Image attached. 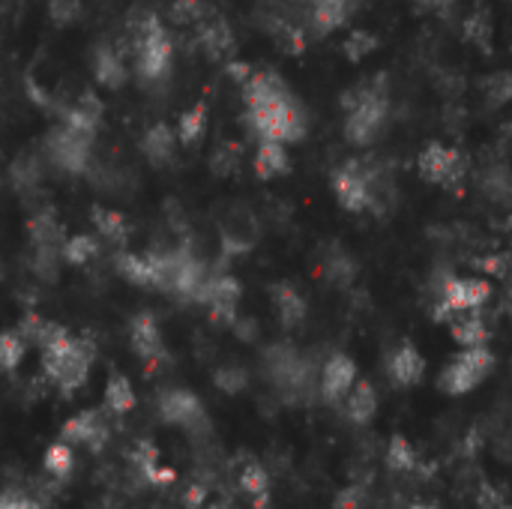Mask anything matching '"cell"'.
Returning a JSON list of instances; mask_svg holds the SVG:
<instances>
[{
    "mask_svg": "<svg viewBox=\"0 0 512 509\" xmlns=\"http://www.w3.org/2000/svg\"><path fill=\"white\" fill-rule=\"evenodd\" d=\"M411 509H438V507H432V504H414Z\"/></svg>",
    "mask_w": 512,
    "mask_h": 509,
    "instance_id": "44",
    "label": "cell"
},
{
    "mask_svg": "<svg viewBox=\"0 0 512 509\" xmlns=\"http://www.w3.org/2000/svg\"><path fill=\"white\" fill-rule=\"evenodd\" d=\"M105 408L111 414H126L135 408V390L123 375H111L105 384Z\"/></svg>",
    "mask_w": 512,
    "mask_h": 509,
    "instance_id": "28",
    "label": "cell"
},
{
    "mask_svg": "<svg viewBox=\"0 0 512 509\" xmlns=\"http://www.w3.org/2000/svg\"><path fill=\"white\" fill-rule=\"evenodd\" d=\"M0 509H39L30 498H21V495H6L0 498Z\"/></svg>",
    "mask_w": 512,
    "mask_h": 509,
    "instance_id": "41",
    "label": "cell"
},
{
    "mask_svg": "<svg viewBox=\"0 0 512 509\" xmlns=\"http://www.w3.org/2000/svg\"><path fill=\"white\" fill-rule=\"evenodd\" d=\"M333 192L348 213H369L378 201V171L363 159H348L333 171Z\"/></svg>",
    "mask_w": 512,
    "mask_h": 509,
    "instance_id": "5",
    "label": "cell"
},
{
    "mask_svg": "<svg viewBox=\"0 0 512 509\" xmlns=\"http://www.w3.org/2000/svg\"><path fill=\"white\" fill-rule=\"evenodd\" d=\"M303 6V18L306 27L315 30L318 36L333 33L336 27H342L351 12H354V0H297Z\"/></svg>",
    "mask_w": 512,
    "mask_h": 509,
    "instance_id": "12",
    "label": "cell"
},
{
    "mask_svg": "<svg viewBox=\"0 0 512 509\" xmlns=\"http://www.w3.org/2000/svg\"><path fill=\"white\" fill-rule=\"evenodd\" d=\"M63 123L78 129V132H87V135H96L99 123H102V102L90 93H84L81 99H75L69 108H63Z\"/></svg>",
    "mask_w": 512,
    "mask_h": 509,
    "instance_id": "20",
    "label": "cell"
},
{
    "mask_svg": "<svg viewBox=\"0 0 512 509\" xmlns=\"http://www.w3.org/2000/svg\"><path fill=\"white\" fill-rule=\"evenodd\" d=\"M24 357V339L18 333H3L0 336V369H15Z\"/></svg>",
    "mask_w": 512,
    "mask_h": 509,
    "instance_id": "36",
    "label": "cell"
},
{
    "mask_svg": "<svg viewBox=\"0 0 512 509\" xmlns=\"http://www.w3.org/2000/svg\"><path fill=\"white\" fill-rule=\"evenodd\" d=\"M93 225H96V231H99L108 243H114V246H123V243L129 240V222H126L120 213H114V210L96 207V210H93Z\"/></svg>",
    "mask_w": 512,
    "mask_h": 509,
    "instance_id": "27",
    "label": "cell"
},
{
    "mask_svg": "<svg viewBox=\"0 0 512 509\" xmlns=\"http://www.w3.org/2000/svg\"><path fill=\"white\" fill-rule=\"evenodd\" d=\"M27 234H30V243H33V246H54V249H63V240H66L60 222H57L51 213L33 216L30 225H27Z\"/></svg>",
    "mask_w": 512,
    "mask_h": 509,
    "instance_id": "26",
    "label": "cell"
},
{
    "mask_svg": "<svg viewBox=\"0 0 512 509\" xmlns=\"http://www.w3.org/2000/svg\"><path fill=\"white\" fill-rule=\"evenodd\" d=\"M357 384V366L348 354H333L324 369H321V378H318V387H321V396L327 402H342L348 396V390Z\"/></svg>",
    "mask_w": 512,
    "mask_h": 509,
    "instance_id": "13",
    "label": "cell"
},
{
    "mask_svg": "<svg viewBox=\"0 0 512 509\" xmlns=\"http://www.w3.org/2000/svg\"><path fill=\"white\" fill-rule=\"evenodd\" d=\"M291 168V159H288V150L285 144L279 141H261L258 144V153H255V174L261 180H276L282 174H288Z\"/></svg>",
    "mask_w": 512,
    "mask_h": 509,
    "instance_id": "21",
    "label": "cell"
},
{
    "mask_svg": "<svg viewBox=\"0 0 512 509\" xmlns=\"http://www.w3.org/2000/svg\"><path fill=\"white\" fill-rule=\"evenodd\" d=\"M492 297V285L486 279L477 276H453L441 285L438 294V306H435V318H456L465 312H480Z\"/></svg>",
    "mask_w": 512,
    "mask_h": 509,
    "instance_id": "7",
    "label": "cell"
},
{
    "mask_svg": "<svg viewBox=\"0 0 512 509\" xmlns=\"http://www.w3.org/2000/svg\"><path fill=\"white\" fill-rule=\"evenodd\" d=\"M216 384H219V390H225V393H240V390L246 387V372L237 369V366H225V369L216 372Z\"/></svg>",
    "mask_w": 512,
    "mask_h": 509,
    "instance_id": "38",
    "label": "cell"
},
{
    "mask_svg": "<svg viewBox=\"0 0 512 509\" xmlns=\"http://www.w3.org/2000/svg\"><path fill=\"white\" fill-rule=\"evenodd\" d=\"M495 369V354L480 345V348H462L450 363L447 369L441 372L438 378V387L447 393V396H465L471 390H477Z\"/></svg>",
    "mask_w": 512,
    "mask_h": 509,
    "instance_id": "6",
    "label": "cell"
},
{
    "mask_svg": "<svg viewBox=\"0 0 512 509\" xmlns=\"http://www.w3.org/2000/svg\"><path fill=\"white\" fill-rule=\"evenodd\" d=\"M90 345L81 339H72L69 333L60 336L57 342H51L48 348H42V366L45 375L51 378V384H57L63 393H75L84 381H87V369H90Z\"/></svg>",
    "mask_w": 512,
    "mask_h": 509,
    "instance_id": "3",
    "label": "cell"
},
{
    "mask_svg": "<svg viewBox=\"0 0 512 509\" xmlns=\"http://www.w3.org/2000/svg\"><path fill=\"white\" fill-rule=\"evenodd\" d=\"M420 3H435V0H420Z\"/></svg>",
    "mask_w": 512,
    "mask_h": 509,
    "instance_id": "45",
    "label": "cell"
},
{
    "mask_svg": "<svg viewBox=\"0 0 512 509\" xmlns=\"http://www.w3.org/2000/svg\"><path fill=\"white\" fill-rule=\"evenodd\" d=\"M342 402H345V414L360 426L369 423L375 417V411H378V393H375V387L369 381H357Z\"/></svg>",
    "mask_w": 512,
    "mask_h": 509,
    "instance_id": "23",
    "label": "cell"
},
{
    "mask_svg": "<svg viewBox=\"0 0 512 509\" xmlns=\"http://www.w3.org/2000/svg\"><path fill=\"white\" fill-rule=\"evenodd\" d=\"M60 252H63V261H69V264H75V267H87L90 261H96L99 246H96V240H93V237L78 234V237H66Z\"/></svg>",
    "mask_w": 512,
    "mask_h": 509,
    "instance_id": "30",
    "label": "cell"
},
{
    "mask_svg": "<svg viewBox=\"0 0 512 509\" xmlns=\"http://www.w3.org/2000/svg\"><path fill=\"white\" fill-rule=\"evenodd\" d=\"M387 465H390V471H396V474H411V471L417 468V453H414V447H411L405 438H393V441H390V450H387Z\"/></svg>",
    "mask_w": 512,
    "mask_h": 509,
    "instance_id": "32",
    "label": "cell"
},
{
    "mask_svg": "<svg viewBox=\"0 0 512 509\" xmlns=\"http://www.w3.org/2000/svg\"><path fill=\"white\" fill-rule=\"evenodd\" d=\"M129 342H132V351L147 360V363H156L165 357V345H162V333L153 321V315H138L129 327Z\"/></svg>",
    "mask_w": 512,
    "mask_h": 509,
    "instance_id": "17",
    "label": "cell"
},
{
    "mask_svg": "<svg viewBox=\"0 0 512 509\" xmlns=\"http://www.w3.org/2000/svg\"><path fill=\"white\" fill-rule=\"evenodd\" d=\"M273 306H276V315H279V321L285 327H297V324L306 321V300L291 285H276L273 288Z\"/></svg>",
    "mask_w": 512,
    "mask_h": 509,
    "instance_id": "24",
    "label": "cell"
},
{
    "mask_svg": "<svg viewBox=\"0 0 512 509\" xmlns=\"http://www.w3.org/2000/svg\"><path fill=\"white\" fill-rule=\"evenodd\" d=\"M9 180H12L15 192H21V195L36 192V186L42 183V165H39V159L30 156V153L18 156L12 162V168H9Z\"/></svg>",
    "mask_w": 512,
    "mask_h": 509,
    "instance_id": "25",
    "label": "cell"
},
{
    "mask_svg": "<svg viewBox=\"0 0 512 509\" xmlns=\"http://www.w3.org/2000/svg\"><path fill=\"white\" fill-rule=\"evenodd\" d=\"M132 48H135V69L144 81H165L171 75L174 48H171V39L156 15H144L135 24Z\"/></svg>",
    "mask_w": 512,
    "mask_h": 509,
    "instance_id": "4",
    "label": "cell"
},
{
    "mask_svg": "<svg viewBox=\"0 0 512 509\" xmlns=\"http://www.w3.org/2000/svg\"><path fill=\"white\" fill-rule=\"evenodd\" d=\"M90 144H93V135L87 132H78L66 123H60L57 129L48 132L45 138V153L51 159V165H57L60 171H69V174H84L87 165H90Z\"/></svg>",
    "mask_w": 512,
    "mask_h": 509,
    "instance_id": "8",
    "label": "cell"
},
{
    "mask_svg": "<svg viewBox=\"0 0 512 509\" xmlns=\"http://www.w3.org/2000/svg\"><path fill=\"white\" fill-rule=\"evenodd\" d=\"M423 372H426V360L423 354L411 345V342H402L390 360H387V375L396 387H414L423 381Z\"/></svg>",
    "mask_w": 512,
    "mask_h": 509,
    "instance_id": "14",
    "label": "cell"
},
{
    "mask_svg": "<svg viewBox=\"0 0 512 509\" xmlns=\"http://www.w3.org/2000/svg\"><path fill=\"white\" fill-rule=\"evenodd\" d=\"M63 441L81 444V447H90V450H102L105 441H108V423L102 420V414L84 411V414L72 417V420L63 426Z\"/></svg>",
    "mask_w": 512,
    "mask_h": 509,
    "instance_id": "15",
    "label": "cell"
},
{
    "mask_svg": "<svg viewBox=\"0 0 512 509\" xmlns=\"http://www.w3.org/2000/svg\"><path fill=\"white\" fill-rule=\"evenodd\" d=\"M60 261H63V252L54 249V246H33V258H30V267L39 279H48L54 282L60 276Z\"/></svg>",
    "mask_w": 512,
    "mask_h": 509,
    "instance_id": "31",
    "label": "cell"
},
{
    "mask_svg": "<svg viewBox=\"0 0 512 509\" xmlns=\"http://www.w3.org/2000/svg\"><path fill=\"white\" fill-rule=\"evenodd\" d=\"M159 414L162 420L183 426L189 432H207V414L198 402V396L186 393V390H171L159 399Z\"/></svg>",
    "mask_w": 512,
    "mask_h": 509,
    "instance_id": "10",
    "label": "cell"
},
{
    "mask_svg": "<svg viewBox=\"0 0 512 509\" xmlns=\"http://www.w3.org/2000/svg\"><path fill=\"white\" fill-rule=\"evenodd\" d=\"M228 72H231V78H237V81H246V78L252 75V69H249L246 63H231Z\"/></svg>",
    "mask_w": 512,
    "mask_h": 509,
    "instance_id": "43",
    "label": "cell"
},
{
    "mask_svg": "<svg viewBox=\"0 0 512 509\" xmlns=\"http://www.w3.org/2000/svg\"><path fill=\"white\" fill-rule=\"evenodd\" d=\"M72 465H75V459H72L69 444H54V447H48V453H45V468H48V474L66 477V474L72 471Z\"/></svg>",
    "mask_w": 512,
    "mask_h": 509,
    "instance_id": "35",
    "label": "cell"
},
{
    "mask_svg": "<svg viewBox=\"0 0 512 509\" xmlns=\"http://www.w3.org/2000/svg\"><path fill=\"white\" fill-rule=\"evenodd\" d=\"M237 165H240V150H237V144H225V147L216 150V156H213V171H216V174H231Z\"/></svg>",
    "mask_w": 512,
    "mask_h": 509,
    "instance_id": "39",
    "label": "cell"
},
{
    "mask_svg": "<svg viewBox=\"0 0 512 509\" xmlns=\"http://www.w3.org/2000/svg\"><path fill=\"white\" fill-rule=\"evenodd\" d=\"M198 45L213 57V60H222L234 51V33L228 27L225 18H219L216 12H207L198 24Z\"/></svg>",
    "mask_w": 512,
    "mask_h": 509,
    "instance_id": "16",
    "label": "cell"
},
{
    "mask_svg": "<svg viewBox=\"0 0 512 509\" xmlns=\"http://www.w3.org/2000/svg\"><path fill=\"white\" fill-rule=\"evenodd\" d=\"M342 111H345V138L354 147H372L390 120V93L384 90L381 81L375 84H357L342 96Z\"/></svg>",
    "mask_w": 512,
    "mask_h": 509,
    "instance_id": "2",
    "label": "cell"
},
{
    "mask_svg": "<svg viewBox=\"0 0 512 509\" xmlns=\"http://www.w3.org/2000/svg\"><path fill=\"white\" fill-rule=\"evenodd\" d=\"M243 93L249 126L261 141L294 144L306 135V111L276 72H252Z\"/></svg>",
    "mask_w": 512,
    "mask_h": 509,
    "instance_id": "1",
    "label": "cell"
},
{
    "mask_svg": "<svg viewBox=\"0 0 512 509\" xmlns=\"http://www.w3.org/2000/svg\"><path fill=\"white\" fill-rule=\"evenodd\" d=\"M141 150H144V156H147L150 165H156V168L171 165L174 156H177V138H174V132L168 129V123H153V126L144 132Z\"/></svg>",
    "mask_w": 512,
    "mask_h": 509,
    "instance_id": "18",
    "label": "cell"
},
{
    "mask_svg": "<svg viewBox=\"0 0 512 509\" xmlns=\"http://www.w3.org/2000/svg\"><path fill=\"white\" fill-rule=\"evenodd\" d=\"M240 282L234 276H216V279H207L204 288H201V297L198 303H204L216 321H225V324H234L237 318V303H240Z\"/></svg>",
    "mask_w": 512,
    "mask_h": 509,
    "instance_id": "11",
    "label": "cell"
},
{
    "mask_svg": "<svg viewBox=\"0 0 512 509\" xmlns=\"http://www.w3.org/2000/svg\"><path fill=\"white\" fill-rule=\"evenodd\" d=\"M450 333L459 348H480L489 342V327L480 312H465L450 318Z\"/></svg>",
    "mask_w": 512,
    "mask_h": 509,
    "instance_id": "22",
    "label": "cell"
},
{
    "mask_svg": "<svg viewBox=\"0 0 512 509\" xmlns=\"http://www.w3.org/2000/svg\"><path fill=\"white\" fill-rule=\"evenodd\" d=\"M207 12L210 9L204 6V0H174V6H171V18L186 27H195Z\"/></svg>",
    "mask_w": 512,
    "mask_h": 509,
    "instance_id": "34",
    "label": "cell"
},
{
    "mask_svg": "<svg viewBox=\"0 0 512 509\" xmlns=\"http://www.w3.org/2000/svg\"><path fill=\"white\" fill-rule=\"evenodd\" d=\"M204 132H207V111H204V105H195V108H189L180 117V123H177V141L183 147H195L204 138Z\"/></svg>",
    "mask_w": 512,
    "mask_h": 509,
    "instance_id": "29",
    "label": "cell"
},
{
    "mask_svg": "<svg viewBox=\"0 0 512 509\" xmlns=\"http://www.w3.org/2000/svg\"><path fill=\"white\" fill-rule=\"evenodd\" d=\"M363 501V495L357 492V489H351V492H342V498H339V509H357V504Z\"/></svg>",
    "mask_w": 512,
    "mask_h": 509,
    "instance_id": "42",
    "label": "cell"
},
{
    "mask_svg": "<svg viewBox=\"0 0 512 509\" xmlns=\"http://www.w3.org/2000/svg\"><path fill=\"white\" fill-rule=\"evenodd\" d=\"M84 6L81 0H48V18L57 24V27H69L81 18Z\"/></svg>",
    "mask_w": 512,
    "mask_h": 509,
    "instance_id": "33",
    "label": "cell"
},
{
    "mask_svg": "<svg viewBox=\"0 0 512 509\" xmlns=\"http://www.w3.org/2000/svg\"><path fill=\"white\" fill-rule=\"evenodd\" d=\"M372 48H375V39H372L366 30H354V33L348 36V42H345V51H348V57H351V60L366 57Z\"/></svg>",
    "mask_w": 512,
    "mask_h": 509,
    "instance_id": "40",
    "label": "cell"
},
{
    "mask_svg": "<svg viewBox=\"0 0 512 509\" xmlns=\"http://www.w3.org/2000/svg\"><path fill=\"white\" fill-rule=\"evenodd\" d=\"M417 171L423 180H429L432 186H441V189H453L465 180V171H468V162L462 156V150L450 147V144H441V141H432L423 147V153L417 156Z\"/></svg>",
    "mask_w": 512,
    "mask_h": 509,
    "instance_id": "9",
    "label": "cell"
},
{
    "mask_svg": "<svg viewBox=\"0 0 512 509\" xmlns=\"http://www.w3.org/2000/svg\"><path fill=\"white\" fill-rule=\"evenodd\" d=\"M240 486H243L252 498H267V486H270L267 471H264L261 465H249V468L240 474Z\"/></svg>",
    "mask_w": 512,
    "mask_h": 509,
    "instance_id": "37",
    "label": "cell"
},
{
    "mask_svg": "<svg viewBox=\"0 0 512 509\" xmlns=\"http://www.w3.org/2000/svg\"><path fill=\"white\" fill-rule=\"evenodd\" d=\"M93 75L102 87L108 90H117L126 84V63H123V54L114 48V45H99L93 51Z\"/></svg>",
    "mask_w": 512,
    "mask_h": 509,
    "instance_id": "19",
    "label": "cell"
}]
</instances>
